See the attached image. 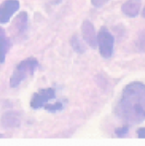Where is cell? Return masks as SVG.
I'll use <instances>...</instances> for the list:
<instances>
[{
	"label": "cell",
	"instance_id": "obj_1",
	"mask_svg": "<svg viewBox=\"0 0 145 146\" xmlns=\"http://www.w3.org/2000/svg\"><path fill=\"white\" fill-rule=\"evenodd\" d=\"M117 115L129 124H139L145 118V86L133 82L126 86L117 106Z\"/></svg>",
	"mask_w": 145,
	"mask_h": 146
},
{
	"label": "cell",
	"instance_id": "obj_2",
	"mask_svg": "<svg viewBox=\"0 0 145 146\" xmlns=\"http://www.w3.org/2000/svg\"><path fill=\"white\" fill-rule=\"evenodd\" d=\"M39 62L35 57H29L19 63L10 76L9 84L11 88H16L32 77L37 70Z\"/></svg>",
	"mask_w": 145,
	"mask_h": 146
},
{
	"label": "cell",
	"instance_id": "obj_3",
	"mask_svg": "<svg viewBox=\"0 0 145 146\" xmlns=\"http://www.w3.org/2000/svg\"><path fill=\"white\" fill-rule=\"evenodd\" d=\"M114 44H115V38L113 34L106 27H101L97 33V46L102 57L107 59L113 56Z\"/></svg>",
	"mask_w": 145,
	"mask_h": 146
},
{
	"label": "cell",
	"instance_id": "obj_4",
	"mask_svg": "<svg viewBox=\"0 0 145 146\" xmlns=\"http://www.w3.org/2000/svg\"><path fill=\"white\" fill-rule=\"evenodd\" d=\"M29 29V16L26 11H21L11 22L9 26L10 36L15 40H22Z\"/></svg>",
	"mask_w": 145,
	"mask_h": 146
},
{
	"label": "cell",
	"instance_id": "obj_5",
	"mask_svg": "<svg viewBox=\"0 0 145 146\" xmlns=\"http://www.w3.org/2000/svg\"><path fill=\"white\" fill-rule=\"evenodd\" d=\"M56 98V90L54 88L41 89L35 93L30 99V106L32 109L37 110L43 107L52 100Z\"/></svg>",
	"mask_w": 145,
	"mask_h": 146
},
{
	"label": "cell",
	"instance_id": "obj_6",
	"mask_svg": "<svg viewBox=\"0 0 145 146\" xmlns=\"http://www.w3.org/2000/svg\"><path fill=\"white\" fill-rule=\"evenodd\" d=\"M20 9L19 0H5L0 4V23H9L13 15Z\"/></svg>",
	"mask_w": 145,
	"mask_h": 146
},
{
	"label": "cell",
	"instance_id": "obj_7",
	"mask_svg": "<svg viewBox=\"0 0 145 146\" xmlns=\"http://www.w3.org/2000/svg\"><path fill=\"white\" fill-rule=\"evenodd\" d=\"M81 35L85 43L91 48L97 47V33L94 25L90 21L85 20L81 24Z\"/></svg>",
	"mask_w": 145,
	"mask_h": 146
},
{
	"label": "cell",
	"instance_id": "obj_8",
	"mask_svg": "<svg viewBox=\"0 0 145 146\" xmlns=\"http://www.w3.org/2000/svg\"><path fill=\"white\" fill-rule=\"evenodd\" d=\"M142 9V0H127L121 6V11L128 18H136L139 16Z\"/></svg>",
	"mask_w": 145,
	"mask_h": 146
},
{
	"label": "cell",
	"instance_id": "obj_9",
	"mask_svg": "<svg viewBox=\"0 0 145 146\" xmlns=\"http://www.w3.org/2000/svg\"><path fill=\"white\" fill-rule=\"evenodd\" d=\"M11 39L7 36V33L2 27H0V63L5 62L7 53L11 48Z\"/></svg>",
	"mask_w": 145,
	"mask_h": 146
},
{
	"label": "cell",
	"instance_id": "obj_10",
	"mask_svg": "<svg viewBox=\"0 0 145 146\" xmlns=\"http://www.w3.org/2000/svg\"><path fill=\"white\" fill-rule=\"evenodd\" d=\"M1 122L5 128H16L21 124V116L15 111H9L3 115Z\"/></svg>",
	"mask_w": 145,
	"mask_h": 146
},
{
	"label": "cell",
	"instance_id": "obj_11",
	"mask_svg": "<svg viewBox=\"0 0 145 146\" xmlns=\"http://www.w3.org/2000/svg\"><path fill=\"white\" fill-rule=\"evenodd\" d=\"M70 43L72 49H73L75 52H77L78 54H83L86 51V47L84 44H83V42L81 40V38H79L77 34H74V35L70 38Z\"/></svg>",
	"mask_w": 145,
	"mask_h": 146
},
{
	"label": "cell",
	"instance_id": "obj_12",
	"mask_svg": "<svg viewBox=\"0 0 145 146\" xmlns=\"http://www.w3.org/2000/svg\"><path fill=\"white\" fill-rule=\"evenodd\" d=\"M44 107L45 110L48 111V112H50V113H58V112H60V111H62L65 108L64 104L61 101H56V102L52 103V104L47 103Z\"/></svg>",
	"mask_w": 145,
	"mask_h": 146
},
{
	"label": "cell",
	"instance_id": "obj_13",
	"mask_svg": "<svg viewBox=\"0 0 145 146\" xmlns=\"http://www.w3.org/2000/svg\"><path fill=\"white\" fill-rule=\"evenodd\" d=\"M128 130H129V126L128 125H124V126L120 127V128H117L116 130H115V134L117 137L123 138L128 133Z\"/></svg>",
	"mask_w": 145,
	"mask_h": 146
},
{
	"label": "cell",
	"instance_id": "obj_14",
	"mask_svg": "<svg viewBox=\"0 0 145 146\" xmlns=\"http://www.w3.org/2000/svg\"><path fill=\"white\" fill-rule=\"evenodd\" d=\"M109 1L110 0H91V3L95 7H102L106 5Z\"/></svg>",
	"mask_w": 145,
	"mask_h": 146
},
{
	"label": "cell",
	"instance_id": "obj_15",
	"mask_svg": "<svg viewBox=\"0 0 145 146\" xmlns=\"http://www.w3.org/2000/svg\"><path fill=\"white\" fill-rule=\"evenodd\" d=\"M144 128H140L138 130H137V134H138V137L140 138V139H144Z\"/></svg>",
	"mask_w": 145,
	"mask_h": 146
}]
</instances>
